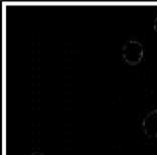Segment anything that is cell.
Segmentation results:
<instances>
[{"instance_id": "obj_1", "label": "cell", "mask_w": 157, "mask_h": 155, "mask_svg": "<svg viewBox=\"0 0 157 155\" xmlns=\"http://www.w3.org/2000/svg\"><path fill=\"white\" fill-rule=\"evenodd\" d=\"M122 59L128 66L135 67L139 64L144 56V48L140 41L129 39L122 46L121 49Z\"/></svg>"}, {"instance_id": "obj_2", "label": "cell", "mask_w": 157, "mask_h": 155, "mask_svg": "<svg viewBox=\"0 0 157 155\" xmlns=\"http://www.w3.org/2000/svg\"><path fill=\"white\" fill-rule=\"evenodd\" d=\"M142 131L147 138H157V109L149 111L142 120Z\"/></svg>"}, {"instance_id": "obj_3", "label": "cell", "mask_w": 157, "mask_h": 155, "mask_svg": "<svg viewBox=\"0 0 157 155\" xmlns=\"http://www.w3.org/2000/svg\"><path fill=\"white\" fill-rule=\"evenodd\" d=\"M153 28H154V30L157 32V13H156L155 18H154V23H153Z\"/></svg>"}, {"instance_id": "obj_4", "label": "cell", "mask_w": 157, "mask_h": 155, "mask_svg": "<svg viewBox=\"0 0 157 155\" xmlns=\"http://www.w3.org/2000/svg\"><path fill=\"white\" fill-rule=\"evenodd\" d=\"M29 155H44V153H41V152H38V151H35V152L30 153Z\"/></svg>"}]
</instances>
